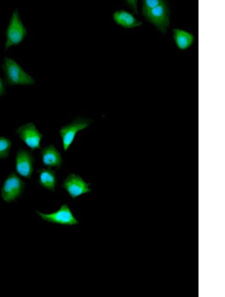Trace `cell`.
I'll return each mask as SVG.
<instances>
[{"label":"cell","instance_id":"obj_16","mask_svg":"<svg viewBox=\"0 0 225 297\" xmlns=\"http://www.w3.org/2000/svg\"><path fill=\"white\" fill-rule=\"evenodd\" d=\"M6 84L4 80L0 76V96L6 95Z\"/></svg>","mask_w":225,"mask_h":297},{"label":"cell","instance_id":"obj_12","mask_svg":"<svg viewBox=\"0 0 225 297\" xmlns=\"http://www.w3.org/2000/svg\"><path fill=\"white\" fill-rule=\"evenodd\" d=\"M37 172L38 184L44 189L54 192L57 184L56 172L50 168H42L38 170Z\"/></svg>","mask_w":225,"mask_h":297},{"label":"cell","instance_id":"obj_6","mask_svg":"<svg viewBox=\"0 0 225 297\" xmlns=\"http://www.w3.org/2000/svg\"><path fill=\"white\" fill-rule=\"evenodd\" d=\"M35 158L31 151L20 148L14 158L16 173L20 176L30 179L34 170Z\"/></svg>","mask_w":225,"mask_h":297},{"label":"cell","instance_id":"obj_5","mask_svg":"<svg viewBox=\"0 0 225 297\" xmlns=\"http://www.w3.org/2000/svg\"><path fill=\"white\" fill-rule=\"evenodd\" d=\"M16 133L32 150L42 148L40 143L43 134L38 130L34 122H29L22 124L16 129Z\"/></svg>","mask_w":225,"mask_h":297},{"label":"cell","instance_id":"obj_4","mask_svg":"<svg viewBox=\"0 0 225 297\" xmlns=\"http://www.w3.org/2000/svg\"><path fill=\"white\" fill-rule=\"evenodd\" d=\"M91 118L78 116L71 123L64 126L59 130L63 149L66 151L72 143L76 134L88 127L92 122Z\"/></svg>","mask_w":225,"mask_h":297},{"label":"cell","instance_id":"obj_11","mask_svg":"<svg viewBox=\"0 0 225 297\" xmlns=\"http://www.w3.org/2000/svg\"><path fill=\"white\" fill-rule=\"evenodd\" d=\"M112 18L118 25L126 28L138 27L142 24L132 14L124 10H116L113 14Z\"/></svg>","mask_w":225,"mask_h":297},{"label":"cell","instance_id":"obj_1","mask_svg":"<svg viewBox=\"0 0 225 297\" xmlns=\"http://www.w3.org/2000/svg\"><path fill=\"white\" fill-rule=\"evenodd\" d=\"M4 80L8 86H32L35 79L12 58L6 56L2 64Z\"/></svg>","mask_w":225,"mask_h":297},{"label":"cell","instance_id":"obj_9","mask_svg":"<svg viewBox=\"0 0 225 297\" xmlns=\"http://www.w3.org/2000/svg\"><path fill=\"white\" fill-rule=\"evenodd\" d=\"M90 184L79 175L71 173L64 181L62 187L72 198H76L83 194L90 192L91 191L89 187Z\"/></svg>","mask_w":225,"mask_h":297},{"label":"cell","instance_id":"obj_17","mask_svg":"<svg viewBox=\"0 0 225 297\" xmlns=\"http://www.w3.org/2000/svg\"><path fill=\"white\" fill-rule=\"evenodd\" d=\"M126 2L135 14L138 13L137 7L138 0H126Z\"/></svg>","mask_w":225,"mask_h":297},{"label":"cell","instance_id":"obj_15","mask_svg":"<svg viewBox=\"0 0 225 297\" xmlns=\"http://www.w3.org/2000/svg\"><path fill=\"white\" fill-rule=\"evenodd\" d=\"M164 1L162 0H142V13L144 16L150 10L162 4Z\"/></svg>","mask_w":225,"mask_h":297},{"label":"cell","instance_id":"obj_2","mask_svg":"<svg viewBox=\"0 0 225 297\" xmlns=\"http://www.w3.org/2000/svg\"><path fill=\"white\" fill-rule=\"evenodd\" d=\"M28 35L26 28L24 24L18 8L12 12L5 31L4 50L20 44Z\"/></svg>","mask_w":225,"mask_h":297},{"label":"cell","instance_id":"obj_8","mask_svg":"<svg viewBox=\"0 0 225 297\" xmlns=\"http://www.w3.org/2000/svg\"><path fill=\"white\" fill-rule=\"evenodd\" d=\"M36 212L42 220L48 222L66 226L78 224L66 204H63L57 211L52 213L44 214L38 210Z\"/></svg>","mask_w":225,"mask_h":297},{"label":"cell","instance_id":"obj_10","mask_svg":"<svg viewBox=\"0 0 225 297\" xmlns=\"http://www.w3.org/2000/svg\"><path fill=\"white\" fill-rule=\"evenodd\" d=\"M42 162L48 168H60L62 164V155L54 144L40 148Z\"/></svg>","mask_w":225,"mask_h":297},{"label":"cell","instance_id":"obj_7","mask_svg":"<svg viewBox=\"0 0 225 297\" xmlns=\"http://www.w3.org/2000/svg\"><path fill=\"white\" fill-rule=\"evenodd\" d=\"M144 17L162 33L166 32L170 22L169 10L165 1L150 10Z\"/></svg>","mask_w":225,"mask_h":297},{"label":"cell","instance_id":"obj_14","mask_svg":"<svg viewBox=\"0 0 225 297\" xmlns=\"http://www.w3.org/2000/svg\"><path fill=\"white\" fill-rule=\"evenodd\" d=\"M12 146V142L8 138L0 136V160L8 158Z\"/></svg>","mask_w":225,"mask_h":297},{"label":"cell","instance_id":"obj_13","mask_svg":"<svg viewBox=\"0 0 225 297\" xmlns=\"http://www.w3.org/2000/svg\"><path fill=\"white\" fill-rule=\"evenodd\" d=\"M172 36L176 46L180 50H185L192 44L194 37L190 32L180 28H174Z\"/></svg>","mask_w":225,"mask_h":297},{"label":"cell","instance_id":"obj_3","mask_svg":"<svg viewBox=\"0 0 225 297\" xmlns=\"http://www.w3.org/2000/svg\"><path fill=\"white\" fill-rule=\"evenodd\" d=\"M25 182L14 172H11L4 180L0 190L2 199L10 203L16 200L22 194Z\"/></svg>","mask_w":225,"mask_h":297}]
</instances>
